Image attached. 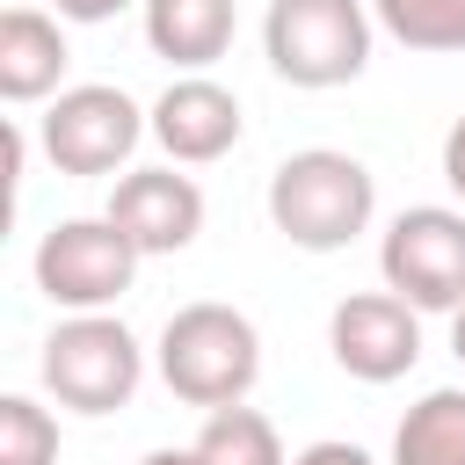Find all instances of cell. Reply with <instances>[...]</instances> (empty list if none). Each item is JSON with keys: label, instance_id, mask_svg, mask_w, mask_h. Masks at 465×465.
I'll use <instances>...</instances> for the list:
<instances>
[{"label": "cell", "instance_id": "cell-4", "mask_svg": "<svg viewBox=\"0 0 465 465\" xmlns=\"http://www.w3.org/2000/svg\"><path fill=\"white\" fill-rule=\"evenodd\" d=\"M44 392L73 414H116L131 407L138 378H145V349L138 334L116 320V312H65L51 334H44Z\"/></svg>", "mask_w": 465, "mask_h": 465}, {"label": "cell", "instance_id": "cell-10", "mask_svg": "<svg viewBox=\"0 0 465 465\" xmlns=\"http://www.w3.org/2000/svg\"><path fill=\"white\" fill-rule=\"evenodd\" d=\"M153 145L167 167H211L240 145V94L218 87L211 73H174L153 102Z\"/></svg>", "mask_w": 465, "mask_h": 465}, {"label": "cell", "instance_id": "cell-14", "mask_svg": "<svg viewBox=\"0 0 465 465\" xmlns=\"http://www.w3.org/2000/svg\"><path fill=\"white\" fill-rule=\"evenodd\" d=\"M392 465H465V385H436L400 414Z\"/></svg>", "mask_w": 465, "mask_h": 465}, {"label": "cell", "instance_id": "cell-7", "mask_svg": "<svg viewBox=\"0 0 465 465\" xmlns=\"http://www.w3.org/2000/svg\"><path fill=\"white\" fill-rule=\"evenodd\" d=\"M138 247L109 218H58L36 240V291L58 312H109L138 283Z\"/></svg>", "mask_w": 465, "mask_h": 465}, {"label": "cell", "instance_id": "cell-17", "mask_svg": "<svg viewBox=\"0 0 465 465\" xmlns=\"http://www.w3.org/2000/svg\"><path fill=\"white\" fill-rule=\"evenodd\" d=\"M291 465H378L363 443H341V436H320V443H305Z\"/></svg>", "mask_w": 465, "mask_h": 465}, {"label": "cell", "instance_id": "cell-9", "mask_svg": "<svg viewBox=\"0 0 465 465\" xmlns=\"http://www.w3.org/2000/svg\"><path fill=\"white\" fill-rule=\"evenodd\" d=\"M102 218H109L138 254H182V247L203 232V189H196L182 167H131V174H116Z\"/></svg>", "mask_w": 465, "mask_h": 465}, {"label": "cell", "instance_id": "cell-8", "mask_svg": "<svg viewBox=\"0 0 465 465\" xmlns=\"http://www.w3.org/2000/svg\"><path fill=\"white\" fill-rule=\"evenodd\" d=\"M327 349L356 385H392L421 363V312L400 291H349L327 312Z\"/></svg>", "mask_w": 465, "mask_h": 465}, {"label": "cell", "instance_id": "cell-13", "mask_svg": "<svg viewBox=\"0 0 465 465\" xmlns=\"http://www.w3.org/2000/svg\"><path fill=\"white\" fill-rule=\"evenodd\" d=\"M138 465H291V458H283L276 421H269V414H254V407L240 400V407L203 414L196 443H182V450H145Z\"/></svg>", "mask_w": 465, "mask_h": 465}, {"label": "cell", "instance_id": "cell-11", "mask_svg": "<svg viewBox=\"0 0 465 465\" xmlns=\"http://www.w3.org/2000/svg\"><path fill=\"white\" fill-rule=\"evenodd\" d=\"M65 65H73V51H65L58 15H44V7H7L0 15V94L15 109L58 102L65 94Z\"/></svg>", "mask_w": 465, "mask_h": 465}, {"label": "cell", "instance_id": "cell-1", "mask_svg": "<svg viewBox=\"0 0 465 465\" xmlns=\"http://www.w3.org/2000/svg\"><path fill=\"white\" fill-rule=\"evenodd\" d=\"M153 363H160V378H167V392L182 407L218 414V407H240L254 392V378H262V334H254V320L240 305L196 298V305L167 312Z\"/></svg>", "mask_w": 465, "mask_h": 465}, {"label": "cell", "instance_id": "cell-18", "mask_svg": "<svg viewBox=\"0 0 465 465\" xmlns=\"http://www.w3.org/2000/svg\"><path fill=\"white\" fill-rule=\"evenodd\" d=\"M58 22H116L124 7H145V0H51Z\"/></svg>", "mask_w": 465, "mask_h": 465}, {"label": "cell", "instance_id": "cell-20", "mask_svg": "<svg viewBox=\"0 0 465 465\" xmlns=\"http://www.w3.org/2000/svg\"><path fill=\"white\" fill-rule=\"evenodd\" d=\"M450 356H458V371H465V305L450 312Z\"/></svg>", "mask_w": 465, "mask_h": 465}, {"label": "cell", "instance_id": "cell-19", "mask_svg": "<svg viewBox=\"0 0 465 465\" xmlns=\"http://www.w3.org/2000/svg\"><path fill=\"white\" fill-rule=\"evenodd\" d=\"M443 182H450V196L465 203V116L443 131Z\"/></svg>", "mask_w": 465, "mask_h": 465}, {"label": "cell", "instance_id": "cell-15", "mask_svg": "<svg viewBox=\"0 0 465 465\" xmlns=\"http://www.w3.org/2000/svg\"><path fill=\"white\" fill-rule=\"evenodd\" d=\"M371 15L407 51H429V58L465 51V0H371Z\"/></svg>", "mask_w": 465, "mask_h": 465}, {"label": "cell", "instance_id": "cell-3", "mask_svg": "<svg viewBox=\"0 0 465 465\" xmlns=\"http://www.w3.org/2000/svg\"><path fill=\"white\" fill-rule=\"evenodd\" d=\"M371 0H269L262 15V58L276 80L320 94V87H349L371 65Z\"/></svg>", "mask_w": 465, "mask_h": 465}, {"label": "cell", "instance_id": "cell-16", "mask_svg": "<svg viewBox=\"0 0 465 465\" xmlns=\"http://www.w3.org/2000/svg\"><path fill=\"white\" fill-rule=\"evenodd\" d=\"M0 465H58V414L29 392L0 400Z\"/></svg>", "mask_w": 465, "mask_h": 465}, {"label": "cell", "instance_id": "cell-12", "mask_svg": "<svg viewBox=\"0 0 465 465\" xmlns=\"http://www.w3.org/2000/svg\"><path fill=\"white\" fill-rule=\"evenodd\" d=\"M138 22H145L153 58H167L174 73H203V65H218V58L232 51V29H240L232 0H145Z\"/></svg>", "mask_w": 465, "mask_h": 465}, {"label": "cell", "instance_id": "cell-6", "mask_svg": "<svg viewBox=\"0 0 465 465\" xmlns=\"http://www.w3.org/2000/svg\"><path fill=\"white\" fill-rule=\"evenodd\" d=\"M378 276L414 312L465 305V203H407L378 240Z\"/></svg>", "mask_w": 465, "mask_h": 465}, {"label": "cell", "instance_id": "cell-2", "mask_svg": "<svg viewBox=\"0 0 465 465\" xmlns=\"http://www.w3.org/2000/svg\"><path fill=\"white\" fill-rule=\"evenodd\" d=\"M371 218H378V182H371V167L356 153L305 145V153L276 160V174H269V225L291 247L334 254L356 232H371Z\"/></svg>", "mask_w": 465, "mask_h": 465}, {"label": "cell", "instance_id": "cell-5", "mask_svg": "<svg viewBox=\"0 0 465 465\" xmlns=\"http://www.w3.org/2000/svg\"><path fill=\"white\" fill-rule=\"evenodd\" d=\"M36 138L58 174H131L138 138H153V109H138L109 80H80L58 102H44Z\"/></svg>", "mask_w": 465, "mask_h": 465}]
</instances>
